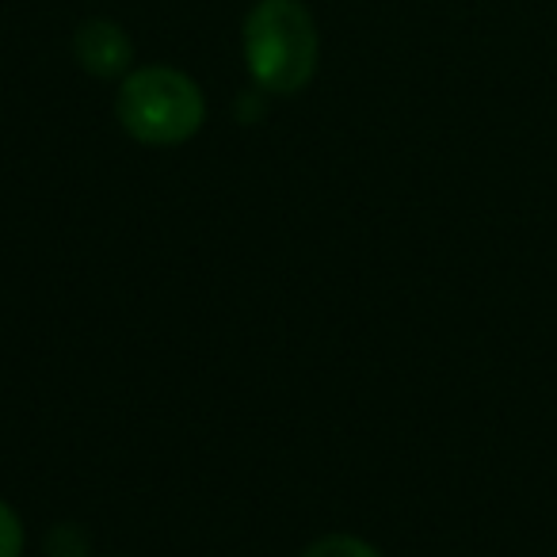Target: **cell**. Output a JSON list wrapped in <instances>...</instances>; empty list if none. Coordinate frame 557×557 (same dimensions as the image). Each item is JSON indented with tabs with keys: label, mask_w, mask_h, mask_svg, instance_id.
Instances as JSON below:
<instances>
[{
	"label": "cell",
	"mask_w": 557,
	"mask_h": 557,
	"mask_svg": "<svg viewBox=\"0 0 557 557\" xmlns=\"http://www.w3.org/2000/svg\"><path fill=\"white\" fill-rule=\"evenodd\" d=\"M115 119L138 146L172 149L202 131L207 96L199 81L176 65H141L119 81Z\"/></svg>",
	"instance_id": "7a4b0ae2"
},
{
	"label": "cell",
	"mask_w": 557,
	"mask_h": 557,
	"mask_svg": "<svg viewBox=\"0 0 557 557\" xmlns=\"http://www.w3.org/2000/svg\"><path fill=\"white\" fill-rule=\"evenodd\" d=\"M27 531L20 511L9 500H0V557H24Z\"/></svg>",
	"instance_id": "5b68a950"
},
{
	"label": "cell",
	"mask_w": 557,
	"mask_h": 557,
	"mask_svg": "<svg viewBox=\"0 0 557 557\" xmlns=\"http://www.w3.org/2000/svg\"><path fill=\"white\" fill-rule=\"evenodd\" d=\"M298 557H382V549L359 534H321Z\"/></svg>",
	"instance_id": "277c9868"
},
{
	"label": "cell",
	"mask_w": 557,
	"mask_h": 557,
	"mask_svg": "<svg viewBox=\"0 0 557 557\" xmlns=\"http://www.w3.org/2000/svg\"><path fill=\"white\" fill-rule=\"evenodd\" d=\"M73 58L100 81H123L134 70V42L115 20H85L73 35Z\"/></svg>",
	"instance_id": "3957f363"
},
{
	"label": "cell",
	"mask_w": 557,
	"mask_h": 557,
	"mask_svg": "<svg viewBox=\"0 0 557 557\" xmlns=\"http://www.w3.org/2000/svg\"><path fill=\"white\" fill-rule=\"evenodd\" d=\"M240 54L260 92H302L321 58L318 20L302 0H256L240 27Z\"/></svg>",
	"instance_id": "6da1fadb"
}]
</instances>
